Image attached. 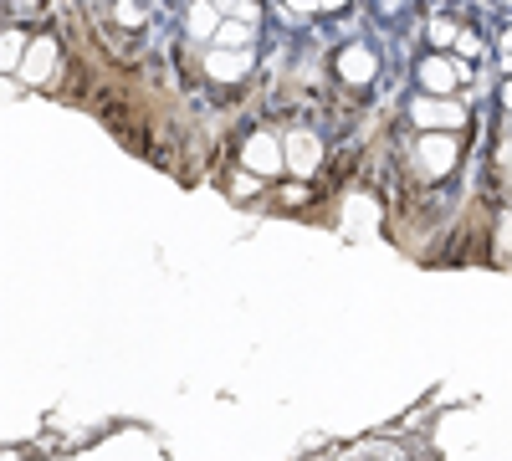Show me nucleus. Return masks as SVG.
I'll list each match as a JSON object with an SVG mask.
<instances>
[{"label": "nucleus", "instance_id": "nucleus-3", "mask_svg": "<svg viewBox=\"0 0 512 461\" xmlns=\"http://www.w3.org/2000/svg\"><path fill=\"white\" fill-rule=\"evenodd\" d=\"M241 164L251 170V180L282 175V144H277V134H272V129H256V134L241 144Z\"/></svg>", "mask_w": 512, "mask_h": 461}, {"label": "nucleus", "instance_id": "nucleus-10", "mask_svg": "<svg viewBox=\"0 0 512 461\" xmlns=\"http://www.w3.org/2000/svg\"><path fill=\"white\" fill-rule=\"evenodd\" d=\"M221 31V11L216 6H190V36L195 41H210Z\"/></svg>", "mask_w": 512, "mask_h": 461}, {"label": "nucleus", "instance_id": "nucleus-8", "mask_svg": "<svg viewBox=\"0 0 512 461\" xmlns=\"http://www.w3.org/2000/svg\"><path fill=\"white\" fill-rule=\"evenodd\" d=\"M251 72V52H205V77H216V82H241Z\"/></svg>", "mask_w": 512, "mask_h": 461}, {"label": "nucleus", "instance_id": "nucleus-12", "mask_svg": "<svg viewBox=\"0 0 512 461\" xmlns=\"http://www.w3.org/2000/svg\"><path fill=\"white\" fill-rule=\"evenodd\" d=\"M113 21H118V26H144V21H149V11H139V6H118V11H113Z\"/></svg>", "mask_w": 512, "mask_h": 461}, {"label": "nucleus", "instance_id": "nucleus-14", "mask_svg": "<svg viewBox=\"0 0 512 461\" xmlns=\"http://www.w3.org/2000/svg\"><path fill=\"white\" fill-rule=\"evenodd\" d=\"M308 185H282V205H308Z\"/></svg>", "mask_w": 512, "mask_h": 461}, {"label": "nucleus", "instance_id": "nucleus-6", "mask_svg": "<svg viewBox=\"0 0 512 461\" xmlns=\"http://www.w3.org/2000/svg\"><path fill=\"white\" fill-rule=\"evenodd\" d=\"M461 82H466V67L451 62V57H425V62H420V88H431V93L451 98Z\"/></svg>", "mask_w": 512, "mask_h": 461}, {"label": "nucleus", "instance_id": "nucleus-7", "mask_svg": "<svg viewBox=\"0 0 512 461\" xmlns=\"http://www.w3.org/2000/svg\"><path fill=\"white\" fill-rule=\"evenodd\" d=\"M374 72H379V62H374V52L364 47V41H354V47L338 52V77L354 82V88H364V82H369Z\"/></svg>", "mask_w": 512, "mask_h": 461}, {"label": "nucleus", "instance_id": "nucleus-2", "mask_svg": "<svg viewBox=\"0 0 512 461\" xmlns=\"http://www.w3.org/2000/svg\"><path fill=\"white\" fill-rule=\"evenodd\" d=\"M456 159H461L456 134H420V144H415V164H420V175H425V180L451 175V170H456Z\"/></svg>", "mask_w": 512, "mask_h": 461}, {"label": "nucleus", "instance_id": "nucleus-15", "mask_svg": "<svg viewBox=\"0 0 512 461\" xmlns=\"http://www.w3.org/2000/svg\"><path fill=\"white\" fill-rule=\"evenodd\" d=\"M431 36H436V41H441V47H446V41L456 36V26H451L446 16H436V26H431Z\"/></svg>", "mask_w": 512, "mask_h": 461}, {"label": "nucleus", "instance_id": "nucleus-1", "mask_svg": "<svg viewBox=\"0 0 512 461\" xmlns=\"http://www.w3.org/2000/svg\"><path fill=\"white\" fill-rule=\"evenodd\" d=\"M282 170H292L297 180H313L318 164H323V139L313 129H287L282 139Z\"/></svg>", "mask_w": 512, "mask_h": 461}, {"label": "nucleus", "instance_id": "nucleus-9", "mask_svg": "<svg viewBox=\"0 0 512 461\" xmlns=\"http://www.w3.org/2000/svg\"><path fill=\"white\" fill-rule=\"evenodd\" d=\"M21 52H26V31L6 26V31H0V72H11V67H21Z\"/></svg>", "mask_w": 512, "mask_h": 461}, {"label": "nucleus", "instance_id": "nucleus-11", "mask_svg": "<svg viewBox=\"0 0 512 461\" xmlns=\"http://www.w3.org/2000/svg\"><path fill=\"white\" fill-rule=\"evenodd\" d=\"M456 52H461V57H482V36H477V31H461V36H456Z\"/></svg>", "mask_w": 512, "mask_h": 461}, {"label": "nucleus", "instance_id": "nucleus-13", "mask_svg": "<svg viewBox=\"0 0 512 461\" xmlns=\"http://www.w3.org/2000/svg\"><path fill=\"white\" fill-rule=\"evenodd\" d=\"M256 190H262V185H256L251 175H231V195H236V200H251Z\"/></svg>", "mask_w": 512, "mask_h": 461}, {"label": "nucleus", "instance_id": "nucleus-4", "mask_svg": "<svg viewBox=\"0 0 512 461\" xmlns=\"http://www.w3.org/2000/svg\"><path fill=\"white\" fill-rule=\"evenodd\" d=\"M57 57H62V47H57V36H26V52H21V77L26 82H52V72H57Z\"/></svg>", "mask_w": 512, "mask_h": 461}, {"label": "nucleus", "instance_id": "nucleus-5", "mask_svg": "<svg viewBox=\"0 0 512 461\" xmlns=\"http://www.w3.org/2000/svg\"><path fill=\"white\" fill-rule=\"evenodd\" d=\"M410 118L420 123V129H431V134H441V129H461L466 123V108L461 103H451V98H415L410 103Z\"/></svg>", "mask_w": 512, "mask_h": 461}]
</instances>
